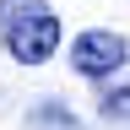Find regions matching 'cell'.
<instances>
[{
  "instance_id": "cell-1",
  "label": "cell",
  "mask_w": 130,
  "mask_h": 130,
  "mask_svg": "<svg viewBox=\"0 0 130 130\" xmlns=\"http://www.w3.org/2000/svg\"><path fill=\"white\" fill-rule=\"evenodd\" d=\"M0 43L22 65H43L60 49V16L43 0H0Z\"/></svg>"
},
{
  "instance_id": "cell-2",
  "label": "cell",
  "mask_w": 130,
  "mask_h": 130,
  "mask_svg": "<svg viewBox=\"0 0 130 130\" xmlns=\"http://www.w3.org/2000/svg\"><path fill=\"white\" fill-rule=\"evenodd\" d=\"M71 65L81 76H114L130 65V38L125 32H108V27H92L71 43Z\"/></svg>"
},
{
  "instance_id": "cell-3",
  "label": "cell",
  "mask_w": 130,
  "mask_h": 130,
  "mask_svg": "<svg viewBox=\"0 0 130 130\" xmlns=\"http://www.w3.org/2000/svg\"><path fill=\"white\" fill-rule=\"evenodd\" d=\"M32 130H81L76 114H65L60 103H38L32 108Z\"/></svg>"
},
{
  "instance_id": "cell-4",
  "label": "cell",
  "mask_w": 130,
  "mask_h": 130,
  "mask_svg": "<svg viewBox=\"0 0 130 130\" xmlns=\"http://www.w3.org/2000/svg\"><path fill=\"white\" fill-rule=\"evenodd\" d=\"M98 114H103V119H130V87H114V92H103Z\"/></svg>"
}]
</instances>
